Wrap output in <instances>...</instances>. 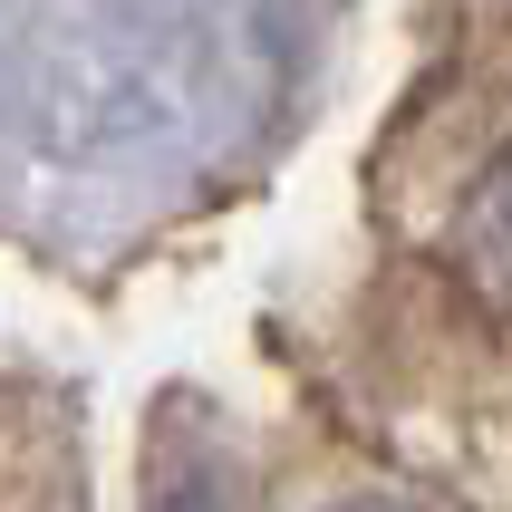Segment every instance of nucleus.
I'll list each match as a JSON object with an SVG mask.
<instances>
[{"mask_svg": "<svg viewBox=\"0 0 512 512\" xmlns=\"http://www.w3.org/2000/svg\"><path fill=\"white\" fill-rule=\"evenodd\" d=\"M319 512H435V503H416V493H387V484H358V493H329Z\"/></svg>", "mask_w": 512, "mask_h": 512, "instance_id": "nucleus-3", "label": "nucleus"}, {"mask_svg": "<svg viewBox=\"0 0 512 512\" xmlns=\"http://www.w3.org/2000/svg\"><path fill=\"white\" fill-rule=\"evenodd\" d=\"M455 261L474 271V290L512 300V145L474 174V194H464V213H455Z\"/></svg>", "mask_w": 512, "mask_h": 512, "instance_id": "nucleus-2", "label": "nucleus"}, {"mask_svg": "<svg viewBox=\"0 0 512 512\" xmlns=\"http://www.w3.org/2000/svg\"><path fill=\"white\" fill-rule=\"evenodd\" d=\"M136 512H261L252 455L242 435L213 416L203 397H165L145 426V474H136Z\"/></svg>", "mask_w": 512, "mask_h": 512, "instance_id": "nucleus-1", "label": "nucleus"}]
</instances>
